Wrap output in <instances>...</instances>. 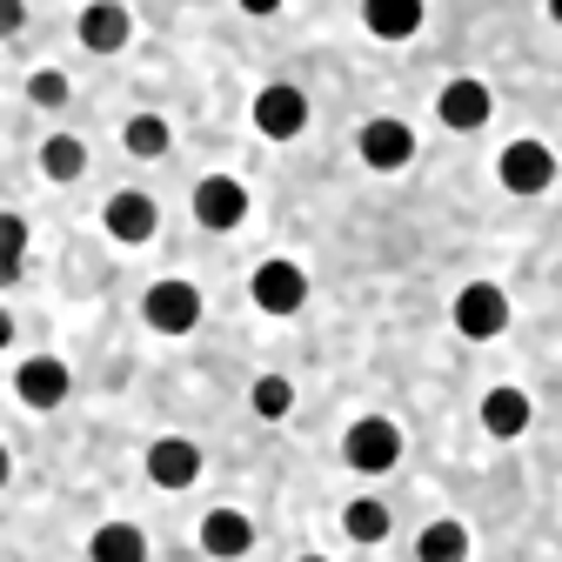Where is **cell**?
Instances as JSON below:
<instances>
[{
  "mask_svg": "<svg viewBox=\"0 0 562 562\" xmlns=\"http://www.w3.org/2000/svg\"><path fill=\"white\" fill-rule=\"evenodd\" d=\"M201 549L215 555V562H235V555L255 549V522H248L241 509H207V516H201Z\"/></svg>",
  "mask_w": 562,
  "mask_h": 562,
  "instance_id": "8fae6325",
  "label": "cell"
},
{
  "mask_svg": "<svg viewBox=\"0 0 562 562\" xmlns=\"http://www.w3.org/2000/svg\"><path fill=\"white\" fill-rule=\"evenodd\" d=\"M148 475H155L161 488H188V482L201 475V449H194L188 436H161V442L148 449Z\"/></svg>",
  "mask_w": 562,
  "mask_h": 562,
  "instance_id": "4fadbf2b",
  "label": "cell"
},
{
  "mask_svg": "<svg viewBox=\"0 0 562 562\" xmlns=\"http://www.w3.org/2000/svg\"><path fill=\"white\" fill-rule=\"evenodd\" d=\"M27 94H34L41 108H60V101H67V75H54V67H41V75L27 81Z\"/></svg>",
  "mask_w": 562,
  "mask_h": 562,
  "instance_id": "cb8c5ba5",
  "label": "cell"
},
{
  "mask_svg": "<svg viewBox=\"0 0 562 562\" xmlns=\"http://www.w3.org/2000/svg\"><path fill=\"white\" fill-rule=\"evenodd\" d=\"M341 529H348V542H382V536H389V509H382L375 496H362V503L341 509Z\"/></svg>",
  "mask_w": 562,
  "mask_h": 562,
  "instance_id": "ffe728a7",
  "label": "cell"
},
{
  "mask_svg": "<svg viewBox=\"0 0 562 562\" xmlns=\"http://www.w3.org/2000/svg\"><path fill=\"white\" fill-rule=\"evenodd\" d=\"M281 0H241V14H274Z\"/></svg>",
  "mask_w": 562,
  "mask_h": 562,
  "instance_id": "4316f807",
  "label": "cell"
},
{
  "mask_svg": "<svg viewBox=\"0 0 562 562\" xmlns=\"http://www.w3.org/2000/svg\"><path fill=\"white\" fill-rule=\"evenodd\" d=\"M496 175H503L509 194H542L555 181V155L542 148V140H509L503 161H496Z\"/></svg>",
  "mask_w": 562,
  "mask_h": 562,
  "instance_id": "52a82bcc",
  "label": "cell"
},
{
  "mask_svg": "<svg viewBox=\"0 0 562 562\" xmlns=\"http://www.w3.org/2000/svg\"><path fill=\"white\" fill-rule=\"evenodd\" d=\"M248 295H255L261 315H295V308L308 302V274H302L295 261H261L255 281H248Z\"/></svg>",
  "mask_w": 562,
  "mask_h": 562,
  "instance_id": "3957f363",
  "label": "cell"
},
{
  "mask_svg": "<svg viewBox=\"0 0 562 562\" xmlns=\"http://www.w3.org/2000/svg\"><path fill=\"white\" fill-rule=\"evenodd\" d=\"M456 328L469 341H496L509 328V295L496 289V281H469V289L456 295Z\"/></svg>",
  "mask_w": 562,
  "mask_h": 562,
  "instance_id": "7a4b0ae2",
  "label": "cell"
},
{
  "mask_svg": "<svg viewBox=\"0 0 562 562\" xmlns=\"http://www.w3.org/2000/svg\"><path fill=\"white\" fill-rule=\"evenodd\" d=\"M194 222L201 228H241L248 222V188L235 181V175H207L201 188H194Z\"/></svg>",
  "mask_w": 562,
  "mask_h": 562,
  "instance_id": "5b68a950",
  "label": "cell"
},
{
  "mask_svg": "<svg viewBox=\"0 0 562 562\" xmlns=\"http://www.w3.org/2000/svg\"><path fill=\"white\" fill-rule=\"evenodd\" d=\"M140 315H148V328H161V335H188L201 322V289L194 281H155Z\"/></svg>",
  "mask_w": 562,
  "mask_h": 562,
  "instance_id": "277c9868",
  "label": "cell"
},
{
  "mask_svg": "<svg viewBox=\"0 0 562 562\" xmlns=\"http://www.w3.org/2000/svg\"><path fill=\"white\" fill-rule=\"evenodd\" d=\"M341 456H348V469H362V475H389L402 462V429H395L389 415H362L356 429H348Z\"/></svg>",
  "mask_w": 562,
  "mask_h": 562,
  "instance_id": "6da1fadb",
  "label": "cell"
},
{
  "mask_svg": "<svg viewBox=\"0 0 562 562\" xmlns=\"http://www.w3.org/2000/svg\"><path fill=\"white\" fill-rule=\"evenodd\" d=\"M27 27V0H0V41Z\"/></svg>",
  "mask_w": 562,
  "mask_h": 562,
  "instance_id": "d4e9b609",
  "label": "cell"
},
{
  "mask_svg": "<svg viewBox=\"0 0 562 562\" xmlns=\"http://www.w3.org/2000/svg\"><path fill=\"white\" fill-rule=\"evenodd\" d=\"M415 555L422 562H469V529L462 522H429L415 536Z\"/></svg>",
  "mask_w": 562,
  "mask_h": 562,
  "instance_id": "ac0fdd59",
  "label": "cell"
},
{
  "mask_svg": "<svg viewBox=\"0 0 562 562\" xmlns=\"http://www.w3.org/2000/svg\"><path fill=\"white\" fill-rule=\"evenodd\" d=\"M108 235L114 241H127V248H140V241H155V228H161V207L148 201V194H140V188H121L114 201H108Z\"/></svg>",
  "mask_w": 562,
  "mask_h": 562,
  "instance_id": "ba28073f",
  "label": "cell"
},
{
  "mask_svg": "<svg viewBox=\"0 0 562 562\" xmlns=\"http://www.w3.org/2000/svg\"><path fill=\"white\" fill-rule=\"evenodd\" d=\"M121 140H127V155H140V161H155V155H168V121H161V114H134Z\"/></svg>",
  "mask_w": 562,
  "mask_h": 562,
  "instance_id": "44dd1931",
  "label": "cell"
},
{
  "mask_svg": "<svg viewBox=\"0 0 562 562\" xmlns=\"http://www.w3.org/2000/svg\"><path fill=\"white\" fill-rule=\"evenodd\" d=\"M529 415H536V408H529L522 389H488V395H482V429L496 436V442H516V436L529 429Z\"/></svg>",
  "mask_w": 562,
  "mask_h": 562,
  "instance_id": "9a60e30c",
  "label": "cell"
},
{
  "mask_svg": "<svg viewBox=\"0 0 562 562\" xmlns=\"http://www.w3.org/2000/svg\"><path fill=\"white\" fill-rule=\"evenodd\" d=\"M248 402H255V415H268V422H281V415H289V408H295V382H289V375H261Z\"/></svg>",
  "mask_w": 562,
  "mask_h": 562,
  "instance_id": "7402d4cb",
  "label": "cell"
},
{
  "mask_svg": "<svg viewBox=\"0 0 562 562\" xmlns=\"http://www.w3.org/2000/svg\"><path fill=\"white\" fill-rule=\"evenodd\" d=\"M302 562H328V555H302Z\"/></svg>",
  "mask_w": 562,
  "mask_h": 562,
  "instance_id": "4dcf8cb0",
  "label": "cell"
},
{
  "mask_svg": "<svg viewBox=\"0 0 562 562\" xmlns=\"http://www.w3.org/2000/svg\"><path fill=\"white\" fill-rule=\"evenodd\" d=\"M362 161L369 168H382V175H395V168H408L415 161V134H408V121H369L362 127Z\"/></svg>",
  "mask_w": 562,
  "mask_h": 562,
  "instance_id": "9c48e42d",
  "label": "cell"
},
{
  "mask_svg": "<svg viewBox=\"0 0 562 562\" xmlns=\"http://www.w3.org/2000/svg\"><path fill=\"white\" fill-rule=\"evenodd\" d=\"M41 168H47V181H81V168H88V148L75 134H54L47 148H41Z\"/></svg>",
  "mask_w": 562,
  "mask_h": 562,
  "instance_id": "d6986e66",
  "label": "cell"
},
{
  "mask_svg": "<svg viewBox=\"0 0 562 562\" xmlns=\"http://www.w3.org/2000/svg\"><path fill=\"white\" fill-rule=\"evenodd\" d=\"M94 562H148V536H140L134 522H101L94 542H88Z\"/></svg>",
  "mask_w": 562,
  "mask_h": 562,
  "instance_id": "e0dca14e",
  "label": "cell"
},
{
  "mask_svg": "<svg viewBox=\"0 0 562 562\" xmlns=\"http://www.w3.org/2000/svg\"><path fill=\"white\" fill-rule=\"evenodd\" d=\"M255 127H261L268 140H295V134L308 127V94L289 88V81L261 88V94H255Z\"/></svg>",
  "mask_w": 562,
  "mask_h": 562,
  "instance_id": "8992f818",
  "label": "cell"
},
{
  "mask_svg": "<svg viewBox=\"0 0 562 562\" xmlns=\"http://www.w3.org/2000/svg\"><path fill=\"white\" fill-rule=\"evenodd\" d=\"M14 389H21V402H27V408H60V402H67V362L34 356V362H21Z\"/></svg>",
  "mask_w": 562,
  "mask_h": 562,
  "instance_id": "7c38bea8",
  "label": "cell"
},
{
  "mask_svg": "<svg viewBox=\"0 0 562 562\" xmlns=\"http://www.w3.org/2000/svg\"><path fill=\"white\" fill-rule=\"evenodd\" d=\"M8 469H14V462H8V449H0V482H8Z\"/></svg>",
  "mask_w": 562,
  "mask_h": 562,
  "instance_id": "f1b7e54d",
  "label": "cell"
},
{
  "mask_svg": "<svg viewBox=\"0 0 562 562\" xmlns=\"http://www.w3.org/2000/svg\"><path fill=\"white\" fill-rule=\"evenodd\" d=\"M0 261H27V222L0 215Z\"/></svg>",
  "mask_w": 562,
  "mask_h": 562,
  "instance_id": "603a6c76",
  "label": "cell"
},
{
  "mask_svg": "<svg viewBox=\"0 0 562 562\" xmlns=\"http://www.w3.org/2000/svg\"><path fill=\"white\" fill-rule=\"evenodd\" d=\"M8 341H14V315H8V308H0V348H8Z\"/></svg>",
  "mask_w": 562,
  "mask_h": 562,
  "instance_id": "83f0119b",
  "label": "cell"
},
{
  "mask_svg": "<svg viewBox=\"0 0 562 562\" xmlns=\"http://www.w3.org/2000/svg\"><path fill=\"white\" fill-rule=\"evenodd\" d=\"M362 21L375 41H408L422 27V0H362Z\"/></svg>",
  "mask_w": 562,
  "mask_h": 562,
  "instance_id": "2e32d148",
  "label": "cell"
},
{
  "mask_svg": "<svg viewBox=\"0 0 562 562\" xmlns=\"http://www.w3.org/2000/svg\"><path fill=\"white\" fill-rule=\"evenodd\" d=\"M436 114H442V127H456V134H475L488 114H496V101H488V88H482V81H469V75H462V81H449V88H442Z\"/></svg>",
  "mask_w": 562,
  "mask_h": 562,
  "instance_id": "30bf717a",
  "label": "cell"
},
{
  "mask_svg": "<svg viewBox=\"0 0 562 562\" xmlns=\"http://www.w3.org/2000/svg\"><path fill=\"white\" fill-rule=\"evenodd\" d=\"M127 34H134V21H127L121 0H94V8L81 14V47H94V54H121Z\"/></svg>",
  "mask_w": 562,
  "mask_h": 562,
  "instance_id": "5bb4252c",
  "label": "cell"
},
{
  "mask_svg": "<svg viewBox=\"0 0 562 562\" xmlns=\"http://www.w3.org/2000/svg\"><path fill=\"white\" fill-rule=\"evenodd\" d=\"M21 268H27V261H0V289H14V281H21Z\"/></svg>",
  "mask_w": 562,
  "mask_h": 562,
  "instance_id": "484cf974",
  "label": "cell"
},
{
  "mask_svg": "<svg viewBox=\"0 0 562 562\" xmlns=\"http://www.w3.org/2000/svg\"><path fill=\"white\" fill-rule=\"evenodd\" d=\"M549 14H555V21H562V0H549Z\"/></svg>",
  "mask_w": 562,
  "mask_h": 562,
  "instance_id": "f546056e",
  "label": "cell"
}]
</instances>
